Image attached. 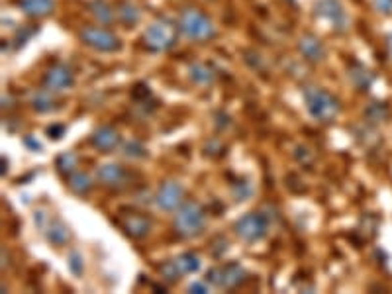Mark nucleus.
<instances>
[{
	"instance_id": "nucleus-17",
	"label": "nucleus",
	"mask_w": 392,
	"mask_h": 294,
	"mask_svg": "<svg viewBox=\"0 0 392 294\" xmlns=\"http://www.w3.org/2000/svg\"><path fill=\"white\" fill-rule=\"evenodd\" d=\"M43 228H45L47 240H50L53 245H65V243H69V240H71V231H69V228H67L61 220L50 222V224H45Z\"/></svg>"
},
{
	"instance_id": "nucleus-7",
	"label": "nucleus",
	"mask_w": 392,
	"mask_h": 294,
	"mask_svg": "<svg viewBox=\"0 0 392 294\" xmlns=\"http://www.w3.org/2000/svg\"><path fill=\"white\" fill-rule=\"evenodd\" d=\"M316 16H318V20L328 24L331 32L345 33L349 28V16L340 0H318Z\"/></svg>"
},
{
	"instance_id": "nucleus-5",
	"label": "nucleus",
	"mask_w": 392,
	"mask_h": 294,
	"mask_svg": "<svg viewBox=\"0 0 392 294\" xmlns=\"http://www.w3.org/2000/svg\"><path fill=\"white\" fill-rule=\"evenodd\" d=\"M246 269L238 265V263H226V265H218L212 267L206 274V281L216 288L222 291H234L239 284L246 281Z\"/></svg>"
},
{
	"instance_id": "nucleus-2",
	"label": "nucleus",
	"mask_w": 392,
	"mask_h": 294,
	"mask_svg": "<svg viewBox=\"0 0 392 294\" xmlns=\"http://www.w3.org/2000/svg\"><path fill=\"white\" fill-rule=\"evenodd\" d=\"M173 228L181 238L193 240L206 228V212L196 202H183L175 210Z\"/></svg>"
},
{
	"instance_id": "nucleus-25",
	"label": "nucleus",
	"mask_w": 392,
	"mask_h": 294,
	"mask_svg": "<svg viewBox=\"0 0 392 294\" xmlns=\"http://www.w3.org/2000/svg\"><path fill=\"white\" fill-rule=\"evenodd\" d=\"M69 269H71L73 274H77V277H81V273H83V259H81V255L77 252L69 255Z\"/></svg>"
},
{
	"instance_id": "nucleus-24",
	"label": "nucleus",
	"mask_w": 392,
	"mask_h": 294,
	"mask_svg": "<svg viewBox=\"0 0 392 294\" xmlns=\"http://www.w3.org/2000/svg\"><path fill=\"white\" fill-rule=\"evenodd\" d=\"M124 155L130 159H142L147 155V151L140 141H128L124 146Z\"/></svg>"
},
{
	"instance_id": "nucleus-19",
	"label": "nucleus",
	"mask_w": 392,
	"mask_h": 294,
	"mask_svg": "<svg viewBox=\"0 0 392 294\" xmlns=\"http://www.w3.org/2000/svg\"><path fill=\"white\" fill-rule=\"evenodd\" d=\"M188 75L196 84H210L214 81V69L206 63H193L188 67Z\"/></svg>"
},
{
	"instance_id": "nucleus-8",
	"label": "nucleus",
	"mask_w": 392,
	"mask_h": 294,
	"mask_svg": "<svg viewBox=\"0 0 392 294\" xmlns=\"http://www.w3.org/2000/svg\"><path fill=\"white\" fill-rule=\"evenodd\" d=\"M79 38H81V42H83L84 45L93 47L96 52L114 53L122 47L120 38H118L116 33L110 32V30H106V28H94V26L83 28L81 33H79Z\"/></svg>"
},
{
	"instance_id": "nucleus-18",
	"label": "nucleus",
	"mask_w": 392,
	"mask_h": 294,
	"mask_svg": "<svg viewBox=\"0 0 392 294\" xmlns=\"http://www.w3.org/2000/svg\"><path fill=\"white\" fill-rule=\"evenodd\" d=\"M30 105L36 112L47 114V112H52L53 108H55V98L52 96V91H50V88H45V91H36V93L31 95Z\"/></svg>"
},
{
	"instance_id": "nucleus-10",
	"label": "nucleus",
	"mask_w": 392,
	"mask_h": 294,
	"mask_svg": "<svg viewBox=\"0 0 392 294\" xmlns=\"http://www.w3.org/2000/svg\"><path fill=\"white\" fill-rule=\"evenodd\" d=\"M183 202H185V189L176 180H165L155 194V204L163 212H175Z\"/></svg>"
},
{
	"instance_id": "nucleus-11",
	"label": "nucleus",
	"mask_w": 392,
	"mask_h": 294,
	"mask_svg": "<svg viewBox=\"0 0 392 294\" xmlns=\"http://www.w3.org/2000/svg\"><path fill=\"white\" fill-rule=\"evenodd\" d=\"M43 84L52 93H61V91H67L75 84V77H73V71L67 65L57 63L47 69V73L43 77Z\"/></svg>"
},
{
	"instance_id": "nucleus-13",
	"label": "nucleus",
	"mask_w": 392,
	"mask_h": 294,
	"mask_svg": "<svg viewBox=\"0 0 392 294\" xmlns=\"http://www.w3.org/2000/svg\"><path fill=\"white\" fill-rule=\"evenodd\" d=\"M118 224L122 226V230L130 235V238H135V240H142L145 238L151 228H153V222L149 220L147 216L144 214H120V218H118Z\"/></svg>"
},
{
	"instance_id": "nucleus-16",
	"label": "nucleus",
	"mask_w": 392,
	"mask_h": 294,
	"mask_svg": "<svg viewBox=\"0 0 392 294\" xmlns=\"http://www.w3.org/2000/svg\"><path fill=\"white\" fill-rule=\"evenodd\" d=\"M18 6L30 18H45L55 8V0H20Z\"/></svg>"
},
{
	"instance_id": "nucleus-26",
	"label": "nucleus",
	"mask_w": 392,
	"mask_h": 294,
	"mask_svg": "<svg viewBox=\"0 0 392 294\" xmlns=\"http://www.w3.org/2000/svg\"><path fill=\"white\" fill-rule=\"evenodd\" d=\"M372 6L381 14H392V0H372Z\"/></svg>"
},
{
	"instance_id": "nucleus-9",
	"label": "nucleus",
	"mask_w": 392,
	"mask_h": 294,
	"mask_svg": "<svg viewBox=\"0 0 392 294\" xmlns=\"http://www.w3.org/2000/svg\"><path fill=\"white\" fill-rule=\"evenodd\" d=\"M200 269V257L196 253H183L175 257L173 261H167L165 265L159 267V273L161 277L169 281V283H175L179 277L183 274H193Z\"/></svg>"
},
{
	"instance_id": "nucleus-20",
	"label": "nucleus",
	"mask_w": 392,
	"mask_h": 294,
	"mask_svg": "<svg viewBox=\"0 0 392 294\" xmlns=\"http://www.w3.org/2000/svg\"><path fill=\"white\" fill-rule=\"evenodd\" d=\"M89 8H91V14H93L94 18L100 22L103 26L112 24L114 22V10L110 8V4H108L106 0H93V2L89 4Z\"/></svg>"
},
{
	"instance_id": "nucleus-6",
	"label": "nucleus",
	"mask_w": 392,
	"mask_h": 294,
	"mask_svg": "<svg viewBox=\"0 0 392 294\" xmlns=\"http://www.w3.org/2000/svg\"><path fill=\"white\" fill-rule=\"evenodd\" d=\"M234 230H236V235L239 240L255 243L259 240H263L269 233V218L263 212H249L236 222Z\"/></svg>"
},
{
	"instance_id": "nucleus-23",
	"label": "nucleus",
	"mask_w": 392,
	"mask_h": 294,
	"mask_svg": "<svg viewBox=\"0 0 392 294\" xmlns=\"http://www.w3.org/2000/svg\"><path fill=\"white\" fill-rule=\"evenodd\" d=\"M77 163H79V159H77L75 153H63L57 159V169H59V173H63V175H71V173H75Z\"/></svg>"
},
{
	"instance_id": "nucleus-1",
	"label": "nucleus",
	"mask_w": 392,
	"mask_h": 294,
	"mask_svg": "<svg viewBox=\"0 0 392 294\" xmlns=\"http://www.w3.org/2000/svg\"><path fill=\"white\" fill-rule=\"evenodd\" d=\"M304 102L308 114L318 120L322 124H330L333 122L341 112V105L338 96H333L330 91L320 88V86H306L304 91Z\"/></svg>"
},
{
	"instance_id": "nucleus-27",
	"label": "nucleus",
	"mask_w": 392,
	"mask_h": 294,
	"mask_svg": "<svg viewBox=\"0 0 392 294\" xmlns=\"http://www.w3.org/2000/svg\"><path fill=\"white\" fill-rule=\"evenodd\" d=\"M208 281L206 283H193L190 286H188V293H200V294H204V293H210V286H208Z\"/></svg>"
},
{
	"instance_id": "nucleus-15",
	"label": "nucleus",
	"mask_w": 392,
	"mask_h": 294,
	"mask_svg": "<svg viewBox=\"0 0 392 294\" xmlns=\"http://www.w3.org/2000/svg\"><path fill=\"white\" fill-rule=\"evenodd\" d=\"M91 144H93L98 151L110 153V151H114L116 147L120 146V134H118V130H114L112 126H103L94 132L93 137H91Z\"/></svg>"
},
{
	"instance_id": "nucleus-21",
	"label": "nucleus",
	"mask_w": 392,
	"mask_h": 294,
	"mask_svg": "<svg viewBox=\"0 0 392 294\" xmlns=\"http://www.w3.org/2000/svg\"><path fill=\"white\" fill-rule=\"evenodd\" d=\"M118 18L126 26H134L142 18V12L137 6H134L132 2H120L118 4Z\"/></svg>"
},
{
	"instance_id": "nucleus-3",
	"label": "nucleus",
	"mask_w": 392,
	"mask_h": 294,
	"mask_svg": "<svg viewBox=\"0 0 392 294\" xmlns=\"http://www.w3.org/2000/svg\"><path fill=\"white\" fill-rule=\"evenodd\" d=\"M179 30L181 33L193 40V42H208L216 38V26L208 18L206 14L198 8H186L179 18Z\"/></svg>"
},
{
	"instance_id": "nucleus-22",
	"label": "nucleus",
	"mask_w": 392,
	"mask_h": 294,
	"mask_svg": "<svg viewBox=\"0 0 392 294\" xmlns=\"http://www.w3.org/2000/svg\"><path fill=\"white\" fill-rule=\"evenodd\" d=\"M69 187L77 194H86L89 190L93 189V179L86 173H71L69 175Z\"/></svg>"
},
{
	"instance_id": "nucleus-29",
	"label": "nucleus",
	"mask_w": 392,
	"mask_h": 294,
	"mask_svg": "<svg viewBox=\"0 0 392 294\" xmlns=\"http://www.w3.org/2000/svg\"><path fill=\"white\" fill-rule=\"evenodd\" d=\"M24 146H28L30 149H33V151H40V149H42V144H38L31 136L24 137Z\"/></svg>"
},
{
	"instance_id": "nucleus-14",
	"label": "nucleus",
	"mask_w": 392,
	"mask_h": 294,
	"mask_svg": "<svg viewBox=\"0 0 392 294\" xmlns=\"http://www.w3.org/2000/svg\"><path fill=\"white\" fill-rule=\"evenodd\" d=\"M299 49L302 53V57L312 61V63H320V61L326 59V47H324V43L316 36H312V33H306V36L300 38Z\"/></svg>"
},
{
	"instance_id": "nucleus-28",
	"label": "nucleus",
	"mask_w": 392,
	"mask_h": 294,
	"mask_svg": "<svg viewBox=\"0 0 392 294\" xmlns=\"http://www.w3.org/2000/svg\"><path fill=\"white\" fill-rule=\"evenodd\" d=\"M47 134H50L52 139H59L65 134V126H59V124L57 126H50L47 127Z\"/></svg>"
},
{
	"instance_id": "nucleus-12",
	"label": "nucleus",
	"mask_w": 392,
	"mask_h": 294,
	"mask_svg": "<svg viewBox=\"0 0 392 294\" xmlns=\"http://www.w3.org/2000/svg\"><path fill=\"white\" fill-rule=\"evenodd\" d=\"M96 179L108 189H124L130 179V173L118 163H106L96 169Z\"/></svg>"
},
{
	"instance_id": "nucleus-30",
	"label": "nucleus",
	"mask_w": 392,
	"mask_h": 294,
	"mask_svg": "<svg viewBox=\"0 0 392 294\" xmlns=\"http://www.w3.org/2000/svg\"><path fill=\"white\" fill-rule=\"evenodd\" d=\"M386 47H389V55L392 57V33H391V38H389V43H386Z\"/></svg>"
},
{
	"instance_id": "nucleus-4",
	"label": "nucleus",
	"mask_w": 392,
	"mask_h": 294,
	"mask_svg": "<svg viewBox=\"0 0 392 294\" xmlns=\"http://www.w3.org/2000/svg\"><path fill=\"white\" fill-rule=\"evenodd\" d=\"M179 38V26H175L169 18H157L144 32V45L153 53L169 52L176 43Z\"/></svg>"
}]
</instances>
